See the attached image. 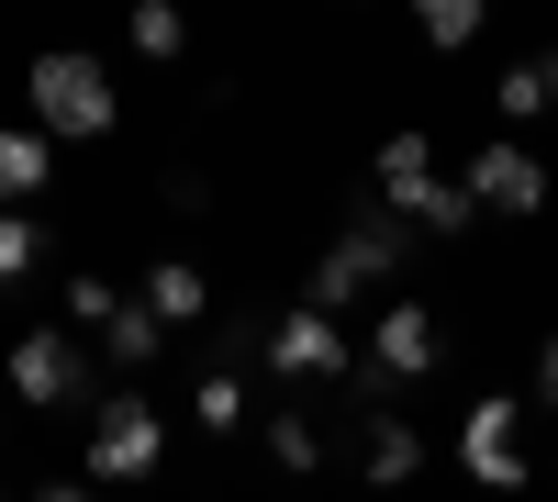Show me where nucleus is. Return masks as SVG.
<instances>
[{"instance_id":"1","label":"nucleus","mask_w":558,"mask_h":502,"mask_svg":"<svg viewBox=\"0 0 558 502\" xmlns=\"http://www.w3.org/2000/svg\"><path fill=\"white\" fill-rule=\"evenodd\" d=\"M23 101H34V134L45 146H101V134L123 123V89H112V68L101 57H78V45H45V57L23 68Z\"/></svg>"},{"instance_id":"2","label":"nucleus","mask_w":558,"mask_h":502,"mask_svg":"<svg viewBox=\"0 0 558 502\" xmlns=\"http://www.w3.org/2000/svg\"><path fill=\"white\" fill-rule=\"evenodd\" d=\"M368 179H380V201H391V223H425V235H470V191H458V179H436V146H425V134H391V146L380 157H368Z\"/></svg>"},{"instance_id":"3","label":"nucleus","mask_w":558,"mask_h":502,"mask_svg":"<svg viewBox=\"0 0 558 502\" xmlns=\"http://www.w3.org/2000/svg\"><path fill=\"white\" fill-rule=\"evenodd\" d=\"M89 491H134V480H157V458H168V425H157V402L146 391H101L89 402Z\"/></svg>"},{"instance_id":"4","label":"nucleus","mask_w":558,"mask_h":502,"mask_svg":"<svg viewBox=\"0 0 558 502\" xmlns=\"http://www.w3.org/2000/svg\"><path fill=\"white\" fill-rule=\"evenodd\" d=\"M402 257H413V235H402L391 212H368V223H347V235H336V246L313 257L302 302H313V313H347L357 291H391V280H402Z\"/></svg>"},{"instance_id":"5","label":"nucleus","mask_w":558,"mask_h":502,"mask_svg":"<svg viewBox=\"0 0 558 502\" xmlns=\"http://www.w3.org/2000/svg\"><path fill=\"white\" fill-rule=\"evenodd\" d=\"M458 469H470L481 491H525L536 480V446H525V402L514 391L470 402V425H458Z\"/></svg>"},{"instance_id":"6","label":"nucleus","mask_w":558,"mask_h":502,"mask_svg":"<svg viewBox=\"0 0 558 502\" xmlns=\"http://www.w3.org/2000/svg\"><path fill=\"white\" fill-rule=\"evenodd\" d=\"M458 191H470V212H502V223H536L547 212V157L525 146V134H492V146L470 157V179H458Z\"/></svg>"},{"instance_id":"7","label":"nucleus","mask_w":558,"mask_h":502,"mask_svg":"<svg viewBox=\"0 0 558 502\" xmlns=\"http://www.w3.org/2000/svg\"><path fill=\"white\" fill-rule=\"evenodd\" d=\"M0 369H12V391L34 402V414H68V402H89V346H78L68 325L12 335V346H0Z\"/></svg>"},{"instance_id":"8","label":"nucleus","mask_w":558,"mask_h":502,"mask_svg":"<svg viewBox=\"0 0 558 502\" xmlns=\"http://www.w3.org/2000/svg\"><path fill=\"white\" fill-rule=\"evenodd\" d=\"M268 380H357L347 325H336V313H313V302H291V313L268 325Z\"/></svg>"},{"instance_id":"9","label":"nucleus","mask_w":558,"mask_h":502,"mask_svg":"<svg viewBox=\"0 0 558 502\" xmlns=\"http://www.w3.org/2000/svg\"><path fill=\"white\" fill-rule=\"evenodd\" d=\"M436 346H447V325H436V302H391L380 325H368V346H357V369L380 380V391H402V380H436Z\"/></svg>"},{"instance_id":"10","label":"nucleus","mask_w":558,"mask_h":502,"mask_svg":"<svg viewBox=\"0 0 558 502\" xmlns=\"http://www.w3.org/2000/svg\"><path fill=\"white\" fill-rule=\"evenodd\" d=\"M347 414H357V480L368 491H402V480H425V436H413L402 414H391V402H347Z\"/></svg>"},{"instance_id":"11","label":"nucleus","mask_w":558,"mask_h":502,"mask_svg":"<svg viewBox=\"0 0 558 502\" xmlns=\"http://www.w3.org/2000/svg\"><path fill=\"white\" fill-rule=\"evenodd\" d=\"M134 302H146L157 325H202V313H213V280H202L191 257H157V268H146V291H134Z\"/></svg>"},{"instance_id":"12","label":"nucleus","mask_w":558,"mask_h":502,"mask_svg":"<svg viewBox=\"0 0 558 502\" xmlns=\"http://www.w3.org/2000/svg\"><path fill=\"white\" fill-rule=\"evenodd\" d=\"M45 179H57V157H45V134L34 123H0V212H23Z\"/></svg>"},{"instance_id":"13","label":"nucleus","mask_w":558,"mask_h":502,"mask_svg":"<svg viewBox=\"0 0 558 502\" xmlns=\"http://www.w3.org/2000/svg\"><path fill=\"white\" fill-rule=\"evenodd\" d=\"M492 101H502V123H536V112H558V45L547 57H514L492 78Z\"/></svg>"},{"instance_id":"14","label":"nucleus","mask_w":558,"mask_h":502,"mask_svg":"<svg viewBox=\"0 0 558 502\" xmlns=\"http://www.w3.org/2000/svg\"><path fill=\"white\" fill-rule=\"evenodd\" d=\"M101 357H112V369H157V357H168V325H157L146 302H123L112 325H101Z\"/></svg>"},{"instance_id":"15","label":"nucleus","mask_w":558,"mask_h":502,"mask_svg":"<svg viewBox=\"0 0 558 502\" xmlns=\"http://www.w3.org/2000/svg\"><path fill=\"white\" fill-rule=\"evenodd\" d=\"M191 425H202V436H235V425H246V369H202Z\"/></svg>"},{"instance_id":"16","label":"nucleus","mask_w":558,"mask_h":502,"mask_svg":"<svg viewBox=\"0 0 558 502\" xmlns=\"http://www.w3.org/2000/svg\"><path fill=\"white\" fill-rule=\"evenodd\" d=\"M268 469H291V480L324 469V425L313 414H268Z\"/></svg>"},{"instance_id":"17","label":"nucleus","mask_w":558,"mask_h":502,"mask_svg":"<svg viewBox=\"0 0 558 502\" xmlns=\"http://www.w3.org/2000/svg\"><path fill=\"white\" fill-rule=\"evenodd\" d=\"M123 34H134V57H157V68L179 57V45H191V23H179L168 0H134V23H123Z\"/></svg>"},{"instance_id":"18","label":"nucleus","mask_w":558,"mask_h":502,"mask_svg":"<svg viewBox=\"0 0 558 502\" xmlns=\"http://www.w3.org/2000/svg\"><path fill=\"white\" fill-rule=\"evenodd\" d=\"M413 34H425L436 57H458V45L481 34V0H425V12H413Z\"/></svg>"},{"instance_id":"19","label":"nucleus","mask_w":558,"mask_h":502,"mask_svg":"<svg viewBox=\"0 0 558 502\" xmlns=\"http://www.w3.org/2000/svg\"><path fill=\"white\" fill-rule=\"evenodd\" d=\"M112 313H123V291L101 280V268H78V280H68V335H101Z\"/></svg>"},{"instance_id":"20","label":"nucleus","mask_w":558,"mask_h":502,"mask_svg":"<svg viewBox=\"0 0 558 502\" xmlns=\"http://www.w3.org/2000/svg\"><path fill=\"white\" fill-rule=\"evenodd\" d=\"M34 257H45L34 212H0V291H23V280H34Z\"/></svg>"},{"instance_id":"21","label":"nucleus","mask_w":558,"mask_h":502,"mask_svg":"<svg viewBox=\"0 0 558 502\" xmlns=\"http://www.w3.org/2000/svg\"><path fill=\"white\" fill-rule=\"evenodd\" d=\"M536 414H558V335L536 346Z\"/></svg>"},{"instance_id":"22","label":"nucleus","mask_w":558,"mask_h":502,"mask_svg":"<svg viewBox=\"0 0 558 502\" xmlns=\"http://www.w3.org/2000/svg\"><path fill=\"white\" fill-rule=\"evenodd\" d=\"M34 502H101V491H89V480H45Z\"/></svg>"},{"instance_id":"23","label":"nucleus","mask_w":558,"mask_h":502,"mask_svg":"<svg viewBox=\"0 0 558 502\" xmlns=\"http://www.w3.org/2000/svg\"><path fill=\"white\" fill-rule=\"evenodd\" d=\"M0 502H12V491H0Z\"/></svg>"}]
</instances>
